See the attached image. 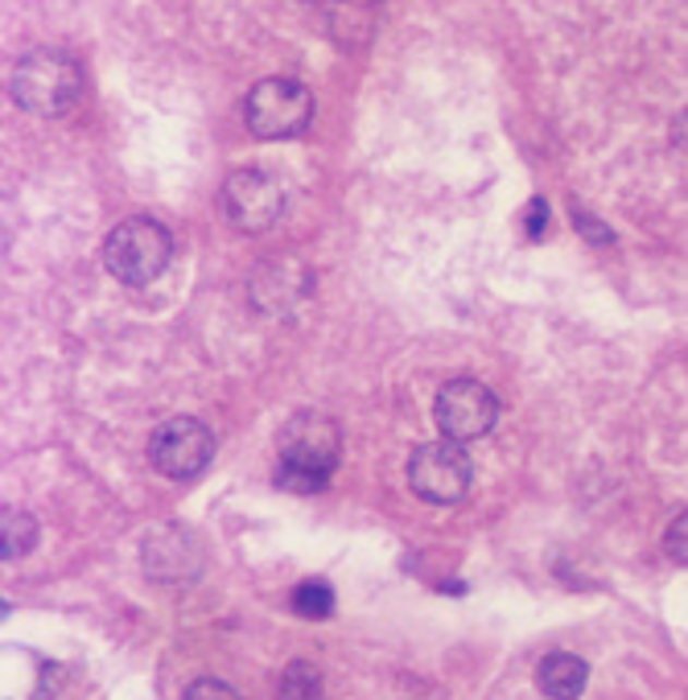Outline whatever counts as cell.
I'll use <instances>...</instances> for the list:
<instances>
[{"instance_id": "8", "label": "cell", "mask_w": 688, "mask_h": 700, "mask_svg": "<svg viewBox=\"0 0 688 700\" xmlns=\"http://www.w3.org/2000/svg\"><path fill=\"white\" fill-rule=\"evenodd\" d=\"M219 203H224V215L231 219V227L256 236L285 215V190L264 169H236V173H227Z\"/></svg>"}, {"instance_id": "3", "label": "cell", "mask_w": 688, "mask_h": 700, "mask_svg": "<svg viewBox=\"0 0 688 700\" xmlns=\"http://www.w3.org/2000/svg\"><path fill=\"white\" fill-rule=\"evenodd\" d=\"M173 256V236L149 215L116 222L104 240V268L124 285H153Z\"/></svg>"}, {"instance_id": "12", "label": "cell", "mask_w": 688, "mask_h": 700, "mask_svg": "<svg viewBox=\"0 0 688 700\" xmlns=\"http://www.w3.org/2000/svg\"><path fill=\"white\" fill-rule=\"evenodd\" d=\"M289 606H293V614H301V618L322 623V618L335 614V590H330L326 581H301L298 590H293V598H289Z\"/></svg>"}, {"instance_id": "5", "label": "cell", "mask_w": 688, "mask_h": 700, "mask_svg": "<svg viewBox=\"0 0 688 700\" xmlns=\"http://www.w3.org/2000/svg\"><path fill=\"white\" fill-rule=\"evenodd\" d=\"M470 458L458 442H429L409 458V486L417 498L433 507H454L470 491Z\"/></svg>"}, {"instance_id": "1", "label": "cell", "mask_w": 688, "mask_h": 700, "mask_svg": "<svg viewBox=\"0 0 688 700\" xmlns=\"http://www.w3.org/2000/svg\"><path fill=\"white\" fill-rule=\"evenodd\" d=\"M342 442L338 424L326 412H293L280 429V461H277V486L293 495H317L335 474Z\"/></svg>"}, {"instance_id": "2", "label": "cell", "mask_w": 688, "mask_h": 700, "mask_svg": "<svg viewBox=\"0 0 688 700\" xmlns=\"http://www.w3.org/2000/svg\"><path fill=\"white\" fill-rule=\"evenodd\" d=\"M9 92L34 116H62V111L75 108V99L83 95V67L67 50L41 46V50L17 58Z\"/></svg>"}, {"instance_id": "14", "label": "cell", "mask_w": 688, "mask_h": 700, "mask_svg": "<svg viewBox=\"0 0 688 700\" xmlns=\"http://www.w3.org/2000/svg\"><path fill=\"white\" fill-rule=\"evenodd\" d=\"M182 700H240V692L231 688V684L224 680H210V676H203V680H194L186 688V697Z\"/></svg>"}, {"instance_id": "13", "label": "cell", "mask_w": 688, "mask_h": 700, "mask_svg": "<svg viewBox=\"0 0 688 700\" xmlns=\"http://www.w3.org/2000/svg\"><path fill=\"white\" fill-rule=\"evenodd\" d=\"M664 553L676 560V565H688V511L668 523V532H664Z\"/></svg>"}, {"instance_id": "9", "label": "cell", "mask_w": 688, "mask_h": 700, "mask_svg": "<svg viewBox=\"0 0 688 700\" xmlns=\"http://www.w3.org/2000/svg\"><path fill=\"white\" fill-rule=\"evenodd\" d=\"M536 684L548 700H577L590 684V664L581 655H569V651H553V655L540 660Z\"/></svg>"}, {"instance_id": "11", "label": "cell", "mask_w": 688, "mask_h": 700, "mask_svg": "<svg viewBox=\"0 0 688 700\" xmlns=\"http://www.w3.org/2000/svg\"><path fill=\"white\" fill-rule=\"evenodd\" d=\"M277 700H322V672L305 660H293L280 672Z\"/></svg>"}, {"instance_id": "4", "label": "cell", "mask_w": 688, "mask_h": 700, "mask_svg": "<svg viewBox=\"0 0 688 700\" xmlns=\"http://www.w3.org/2000/svg\"><path fill=\"white\" fill-rule=\"evenodd\" d=\"M314 120V95L298 79H261L243 99V124L261 141H289Z\"/></svg>"}, {"instance_id": "10", "label": "cell", "mask_w": 688, "mask_h": 700, "mask_svg": "<svg viewBox=\"0 0 688 700\" xmlns=\"http://www.w3.org/2000/svg\"><path fill=\"white\" fill-rule=\"evenodd\" d=\"M0 540H4V560H17V556H25L34 544H38V523H34V516L29 511H4V523H0Z\"/></svg>"}, {"instance_id": "15", "label": "cell", "mask_w": 688, "mask_h": 700, "mask_svg": "<svg viewBox=\"0 0 688 700\" xmlns=\"http://www.w3.org/2000/svg\"><path fill=\"white\" fill-rule=\"evenodd\" d=\"M544 227H548V206H544V198H532L528 210H523V236H528V240H540Z\"/></svg>"}, {"instance_id": "7", "label": "cell", "mask_w": 688, "mask_h": 700, "mask_svg": "<svg viewBox=\"0 0 688 700\" xmlns=\"http://www.w3.org/2000/svg\"><path fill=\"white\" fill-rule=\"evenodd\" d=\"M433 417H437V429L446 442H479L486 437L495 421H499V405L491 396V387L479 384V379H449L442 391H437V405H433Z\"/></svg>"}, {"instance_id": "6", "label": "cell", "mask_w": 688, "mask_h": 700, "mask_svg": "<svg viewBox=\"0 0 688 700\" xmlns=\"http://www.w3.org/2000/svg\"><path fill=\"white\" fill-rule=\"evenodd\" d=\"M215 458V437L198 417H173L166 421L149 442V461L157 474L173 482L198 479Z\"/></svg>"}, {"instance_id": "16", "label": "cell", "mask_w": 688, "mask_h": 700, "mask_svg": "<svg viewBox=\"0 0 688 700\" xmlns=\"http://www.w3.org/2000/svg\"><path fill=\"white\" fill-rule=\"evenodd\" d=\"M672 141H676L680 148H688V108L672 120Z\"/></svg>"}]
</instances>
